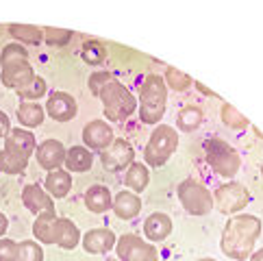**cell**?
<instances>
[{
  "label": "cell",
  "mask_w": 263,
  "mask_h": 261,
  "mask_svg": "<svg viewBox=\"0 0 263 261\" xmlns=\"http://www.w3.org/2000/svg\"><path fill=\"white\" fill-rule=\"evenodd\" d=\"M259 235H261V220L257 216H250V213H239L235 218H229L220 239V248L227 257L243 261L255 253L252 248H255V241Z\"/></svg>",
  "instance_id": "1"
},
{
  "label": "cell",
  "mask_w": 263,
  "mask_h": 261,
  "mask_svg": "<svg viewBox=\"0 0 263 261\" xmlns=\"http://www.w3.org/2000/svg\"><path fill=\"white\" fill-rule=\"evenodd\" d=\"M33 233H35V237L40 239L42 244H57V246H61L65 250H72L81 241L79 227L74 225L72 220L57 218V213L54 211L40 213V216L35 218Z\"/></svg>",
  "instance_id": "2"
},
{
  "label": "cell",
  "mask_w": 263,
  "mask_h": 261,
  "mask_svg": "<svg viewBox=\"0 0 263 261\" xmlns=\"http://www.w3.org/2000/svg\"><path fill=\"white\" fill-rule=\"evenodd\" d=\"M35 135L24 128H11L5 137V148L0 151V170L7 174H20L26 170L29 159L35 153Z\"/></svg>",
  "instance_id": "3"
},
{
  "label": "cell",
  "mask_w": 263,
  "mask_h": 261,
  "mask_svg": "<svg viewBox=\"0 0 263 261\" xmlns=\"http://www.w3.org/2000/svg\"><path fill=\"white\" fill-rule=\"evenodd\" d=\"M0 65H3V72H0V83L9 89H22L24 85L37 77L33 65L29 61V52L22 44H7L0 54Z\"/></svg>",
  "instance_id": "4"
},
{
  "label": "cell",
  "mask_w": 263,
  "mask_h": 261,
  "mask_svg": "<svg viewBox=\"0 0 263 261\" xmlns=\"http://www.w3.org/2000/svg\"><path fill=\"white\" fill-rule=\"evenodd\" d=\"M167 87L163 77L150 74L146 77L142 89H139V120L144 124H157L165 114Z\"/></svg>",
  "instance_id": "5"
},
{
  "label": "cell",
  "mask_w": 263,
  "mask_h": 261,
  "mask_svg": "<svg viewBox=\"0 0 263 261\" xmlns=\"http://www.w3.org/2000/svg\"><path fill=\"white\" fill-rule=\"evenodd\" d=\"M98 98L102 100V105H105V116L111 122H122V120H126L128 116H133L137 109L135 96L116 79H111L107 85L100 89Z\"/></svg>",
  "instance_id": "6"
},
{
  "label": "cell",
  "mask_w": 263,
  "mask_h": 261,
  "mask_svg": "<svg viewBox=\"0 0 263 261\" xmlns=\"http://www.w3.org/2000/svg\"><path fill=\"white\" fill-rule=\"evenodd\" d=\"M178 146V133L167 126V124H157V128L153 130L148 144L144 148V157H146V163L153 165V167H161L170 157L174 155Z\"/></svg>",
  "instance_id": "7"
},
{
  "label": "cell",
  "mask_w": 263,
  "mask_h": 261,
  "mask_svg": "<svg viewBox=\"0 0 263 261\" xmlns=\"http://www.w3.org/2000/svg\"><path fill=\"white\" fill-rule=\"evenodd\" d=\"M204 153H206V161H209V165L220 176H224V179H231V176H235L239 172V165H241L239 155L231 144L224 142V139H220V137L206 139Z\"/></svg>",
  "instance_id": "8"
},
{
  "label": "cell",
  "mask_w": 263,
  "mask_h": 261,
  "mask_svg": "<svg viewBox=\"0 0 263 261\" xmlns=\"http://www.w3.org/2000/svg\"><path fill=\"white\" fill-rule=\"evenodd\" d=\"M178 200L192 216H206L213 209V194L202 183L187 179L178 185Z\"/></svg>",
  "instance_id": "9"
},
{
  "label": "cell",
  "mask_w": 263,
  "mask_h": 261,
  "mask_svg": "<svg viewBox=\"0 0 263 261\" xmlns=\"http://www.w3.org/2000/svg\"><path fill=\"white\" fill-rule=\"evenodd\" d=\"M118 257L122 261H159V253L153 244L144 241L139 235L126 233L116 241Z\"/></svg>",
  "instance_id": "10"
},
{
  "label": "cell",
  "mask_w": 263,
  "mask_h": 261,
  "mask_svg": "<svg viewBox=\"0 0 263 261\" xmlns=\"http://www.w3.org/2000/svg\"><path fill=\"white\" fill-rule=\"evenodd\" d=\"M248 202H250V192L241 183H227L213 194V204L222 213H237Z\"/></svg>",
  "instance_id": "11"
},
{
  "label": "cell",
  "mask_w": 263,
  "mask_h": 261,
  "mask_svg": "<svg viewBox=\"0 0 263 261\" xmlns=\"http://www.w3.org/2000/svg\"><path fill=\"white\" fill-rule=\"evenodd\" d=\"M135 159V148L126 139H114V144L100 153V161L107 172H122Z\"/></svg>",
  "instance_id": "12"
},
{
  "label": "cell",
  "mask_w": 263,
  "mask_h": 261,
  "mask_svg": "<svg viewBox=\"0 0 263 261\" xmlns=\"http://www.w3.org/2000/svg\"><path fill=\"white\" fill-rule=\"evenodd\" d=\"M83 142L87 144V148L93 151H105L114 144V128H111L105 120H91L89 124L83 128Z\"/></svg>",
  "instance_id": "13"
},
{
  "label": "cell",
  "mask_w": 263,
  "mask_h": 261,
  "mask_svg": "<svg viewBox=\"0 0 263 261\" xmlns=\"http://www.w3.org/2000/svg\"><path fill=\"white\" fill-rule=\"evenodd\" d=\"M46 114L57 122H68L77 116V100L74 96L65 94V91H54L50 94L48 102H46Z\"/></svg>",
  "instance_id": "14"
},
{
  "label": "cell",
  "mask_w": 263,
  "mask_h": 261,
  "mask_svg": "<svg viewBox=\"0 0 263 261\" xmlns=\"http://www.w3.org/2000/svg\"><path fill=\"white\" fill-rule=\"evenodd\" d=\"M65 146L59 142V139H46L44 144L37 146V163H40L44 170H59L65 161Z\"/></svg>",
  "instance_id": "15"
},
{
  "label": "cell",
  "mask_w": 263,
  "mask_h": 261,
  "mask_svg": "<svg viewBox=\"0 0 263 261\" xmlns=\"http://www.w3.org/2000/svg\"><path fill=\"white\" fill-rule=\"evenodd\" d=\"M116 233L111 229H91L83 235V248L85 253L91 255H100V253H109L116 246Z\"/></svg>",
  "instance_id": "16"
},
{
  "label": "cell",
  "mask_w": 263,
  "mask_h": 261,
  "mask_svg": "<svg viewBox=\"0 0 263 261\" xmlns=\"http://www.w3.org/2000/svg\"><path fill=\"white\" fill-rule=\"evenodd\" d=\"M22 202L26 204V209H29L31 213H46V211H54V202L48 194H46L40 185H26V188L22 190Z\"/></svg>",
  "instance_id": "17"
},
{
  "label": "cell",
  "mask_w": 263,
  "mask_h": 261,
  "mask_svg": "<svg viewBox=\"0 0 263 261\" xmlns=\"http://www.w3.org/2000/svg\"><path fill=\"white\" fill-rule=\"evenodd\" d=\"M172 233V218L167 213L161 211H155L150 213L144 222V235L150 241H163L167 235Z\"/></svg>",
  "instance_id": "18"
},
{
  "label": "cell",
  "mask_w": 263,
  "mask_h": 261,
  "mask_svg": "<svg viewBox=\"0 0 263 261\" xmlns=\"http://www.w3.org/2000/svg\"><path fill=\"white\" fill-rule=\"evenodd\" d=\"M116 216L120 220H133L139 211H142V200L139 196L133 194V192H120L116 198H114V207Z\"/></svg>",
  "instance_id": "19"
},
{
  "label": "cell",
  "mask_w": 263,
  "mask_h": 261,
  "mask_svg": "<svg viewBox=\"0 0 263 261\" xmlns=\"http://www.w3.org/2000/svg\"><path fill=\"white\" fill-rule=\"evenodd\" d=\"M85 204L91 213H105L114 207V196L105 185H91L85 194Z\"/></svg>",
  "instance_id": "20"
},
{
  "label": "cell",
  "mask_w": 263,
  "mask_h": 261,
  "mask_svg": "<svg viewBox=\"0 0 263 261\" xmlns=\"http://www.w3.org/2000/svg\"><path fill=\"white\" fill-rule=\"evenodd\" d=\"M46 190H48L50 198H63L72 190V176L68 170H52L46 176Z\"/></svg>",
  "instance_id": "21"
},
{
  "label": "cell",
  "mask_w": 263,
  "mask_h": 261,
  "mask_svg": "<svg viewBox=\"0 0 263 261\" xmlns=\"http://www.w3.org/2000/svg\"><path fill=\"white\" fill-rule=\"evenodd\" d=\"M65 167L68 172H87L91 163H93V155L87 151L85 146H72L68 153H65Z\"/></svg>",
  "instance_id": "22"
},
{
  "label": "cell",
  "mask_w": 263,
  "mask_h": 261,
  "mask_svg": "<svg viewBox=\"0 0 263 261\" xmlns=\"http://www.w3.org/2000/svg\"><path fill=\"white\" fill-rule=\"evenodd\" d=\"M44 116H46V109L42 105H37V102L24 100L22 105L17 107V120H20V124L26 128L40 126L44 122Z\"/></svg>",
  "instance_id": "23"
},
{
  "label": "cell",
  "mask_w": 263,
  "mask_h": 261,
  "mask_svg": "<svg viewBox=\"0 0 263 261\" xmlns=\"http://www.w3.org/2000/svg\"><path fill=\"white\" fill-rule=\"evenodd\" d=\"M9 33H11L13 40L22 44H40L44 40V31L40 26H31V24H11Z\"/></svg>",
  "instance_id": "24"
},
{
  "label": "cell",
  "mask_w": 263,
  "mask_h": 261,
  "mask_svg": "<svg viewBox=\"0 0 263 261\" xmlns=\"http://www.w3.org/2000/svg\"><path fill=\"white\" fill-rule=\"evenodd\" d=\"M148 170L146 165L142 163H130L128 165V172H126V185L133 192H144L148 188Z\"/></svg>",
  "instance_id": "25"
},
{
  "label": "cell",
  "mask_w": 263,
  "mask_h": 261,
  "mask_svg": "<svg viewBox=\"0 0 263 261\" xmlns=\"http://www.w3.org/2000/svg\"><path fill=\"white\" fill-rule=\"evenodd\" d=\"M202 124V111L198 107H185L181 109V114L176 118V126L181 130H196Z\"/></svg>",
  "instance_id": "26"
},
{
  "label": "cell",
  "mask_w": 263,
  "mask_h": 261,
  "mask_svg": "<svg viewBox=\"0 0 263 261\" xmlns=\"http://www.w3.org/2000/svg\"><path fill=\"white\" fill-rule=\"evenodd\" d=\"M163 83L174 91H185L187 87L192 85V77L190 74H185V72H181V70H176V68H167L165 77H163Z\"/></svg>",
  "instance_id": "27"
},
{
  "label": "cell",
  "mask_w": 263,
  "mask_h": 261,
  "mask_svg": "<svg viewBox=\"0 0 263 261\" xmlns=\"http://www.w3.org/2000/svg\"><path fill=\"white\" fill-rule=\"evenodd\" d=\"M15 261H44V250L37 241L24 239L17 244V259Z\"/></svg>",
  "instance_id": "28"
},
{
  "label": "cell",
  "mask_w": 263,
  "mask_h": 261,
  "mask_svg": "<svg viewBox=\"0 0 263 261\" xmlns=\"http://www.w3.org/2000/svg\"><path fill=\"white\" fill-rule=\"evenodd\" d=\"M222 122L227 124L229 128H235V130L248 126V120L243 118V114H239V111L235 109L233 105H224L222 107Z\"/></svg>",
  "instance_id": "29"
},
{
  "label": "cell",
  "mask_w": 263,
  "mask_h": 261,
  "mask_svg": "<svg viewBox=\"0 0 263 261\" xmlns=\"http://www.w3.org/2000/svg\"><path fill=\"white\" fill-rule=\"evenodd\" d=\"M46 94V81L42 77H35L29 85H24L22 89H17V96L26 98L29 102H35L37 98H42Z\"/></svg>",
  "instance_id": "30"
},
{
  "label": "cell",
  "mask_w": 263,
  "mask_h": 261,
  "mask_svg": "<svg viewBox=\"0 0 263 261\" xmlns=\"http://www.w3.org/2000/svg\"><path fill=\"white\" fill-rule=\"evenodd\" d=\"M105 46L98 44V42H85L83 44V59L87 63L96 65V63H102L105 61Z\"/></svg>",
  "instance_id": "31"
},
{
  "label": "cell",
  "mask_w": 263,
  "mask_h": 261,
  "mask_svg": "<svg viewBox=\"0 0 263 261\" xmlns=\"http://www.w3.org/2000/svg\"><path fill=\"white\" fill-rule=\"evenodd\" d=\"M44 31V40L50 46H65L72 40V33L65 29H42Z\"/></svg>",
  "instance_id": "32"
},
{
  "label": "cell",
  "mask_w": 263,
  "mask_h": 261,
  "mask_svg": "<svg viewBox=\"0 0 263 261\" xmlns=\"http://www.w3.org/2000/svg\"><path fill=\"white\" fill-rule=\"evenodd\" d=\"M17 259V244L13 239H0V261H15Z\"/></svg>",
  "instance_id": "33"
},
{
  "label": "cell",
  "mask_w": 263,
  "mask_h": 261,
  "mask_svg": "<svg viewBox=\"0 0 263 261\" xmlns=\"http://www.w3.org/2000/svg\"><path fill=\"white\" fill-rule=\"evenodd\" d=\"M111 79H114V77H111L109 72H96V74H91V77H89V89H91V94L98 96L100 89L105 87Z\"/></svg>",
  "instance_id": "34"
},
{
  "label": "cell",
  "mask_w": 263,
  "mask_h": 261,
  "mask_svg": "<svg viewBox=\"0 0 263 261\" xmlns=\"http://www.w3.org/2000/svg\"><path fill=\"white\" fill-rule=\"evenodd\" d=\"M9 130H11V122H9V118L0 111V137H7Z\"/></svg>",
  "instance_id": "35"
},
{
  "label": "cell",
  "mask_w": 263,
  "mask_h": 261,
  "mask_svg": "<svg viewBox=\"0 0 263 261\" xmlns=\"http://www.w3.org/2000/svg\"><path fill=\"white\" fill-rule=\"evenodd\" d=\"M7 227H9V220H7L5 213H0V239H3V235L7 233Z\"/></svg>",
  "instance_id": "36"
},
{
  "label": "cell",
  "mask_w": 263,
  "mask_h": 261,
  "mask_svg": "<svg viewBox=\"0 0 263 261\" xmlns=\"http://www.w3.org/2000/svg\"><path fill=\"white\" fill-rule=\"evenodd\" d=\"M194 85H196V87H198V89L202 91V94H204V96H218V94H213V91H211V89H206V87L202 85V83H194Z\"/></svg>",
  "instance_id": "37"
},
{
  "label": "cell",
  "mask_w": 263,
  "mask_h": 261,
  "mask_svg": "<svg viewBox=\"0 0 263 261\" xmlns=\"http://www.w3.org/2000/svg\"><path fill=\"white\" fill-rule=\"evenodd\" d=\"M250 261H263V248L261 250H255V253L250 255Z\"/></svg>",
  "instance_id": "38"
},
{
  "label": "cell",
  "mask_w": 263,
  "mask_h": 261,
  "mask_svg": "<svg viewBox=\"0 0 263 261\" xmlns=\"http://www.w3.org/2000/svg\"><path fill=\"white\" fill-rule=\"evenodd\" d=\"M198 261H215V259H211V257H204V259H198Z\"/></svg>",
  "instance_id": "39"
},
{
  "label": "cell",
  "mask_w": 263,
  "mask_h": 261,
  "mask_svg": "<svg viewBox=\"0 0 263 261\" xmlns=\"http://www.w3.org/2000/svg\"><path fill=\"white\" fill-rule=\"evenodd\" d=\"M107 261H118V259H114V257H111V259H107Z\"/></svg>",
  "instance_id": "40"
}]
</instances>
